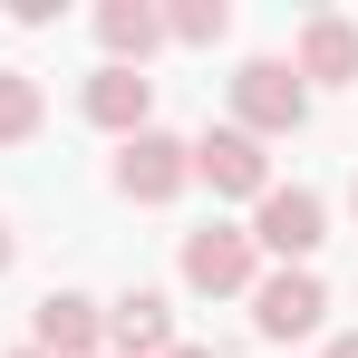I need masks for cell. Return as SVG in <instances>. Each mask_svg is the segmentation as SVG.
<instances>
[{"label":"cell","mask_w":358,"mask_h":358,"mask_svg":"<svg viewBox=\"0 0 358 358\" xmlns=\"http://www.w3.org/2000/svg\"><path fill=\"white\" fill-rule=\"evenodd\" d=\"M223 29H233L223 0H184V10H165V39H184V49H213Z\"/></svg>","instance_id":"4fadbf2b"},{"label":"cell","mask_w":358,"mask_h":358,"mask_svg":"<svg viewBox=\"0 0 358 358\" xmlns=\"http://www.w3.org/2000/svg\"><path fill=\"white\" fill-rule=\"evenodd\" d=\"M329 358H358V329H349V339H329Z\"/></svg>","instance_id":"5bb4252c"},{"label":"cell","mask_w":358,"mask_h":358,"mask_svg":"<svg viewBox=\"0 0 358 358\" xmlns=\"http://www.w3.org/2000/svg\"><path fill=\"white\" fill-rule=\"evenodd\" d=\"M310 117V87H300L291 59H242L233 68V126L242 136H291Z\"/></svg>","instance_id":"7a4b0ae2"},{"label":"cell","mask_w":358,"mask_h":358,"mask_svg":"<svg viewBox=\"0 0 358 358\" xmlns=\"http://www.w3.org/2000/svg\"><path fill=\"white\" fill-rule=\"evenodd\" d=\"M165 358H213V349H194V339H175V349H165Z\"/></svg>","instance_id":"9a60e30c"},{"label":"cell","mask_w":358,"mask_h":358,"mask_svg":"<svg viewBox=\"0 0 358 358\" xmlns=\"http://www.w3.org/2000/svg\"><path fill=\"white\" fill-rule=\"evenodd\" d=\"M78 107L107 126V136H145V117H155V78H145V68H97Z\"/></svg>","instance_id":"ba28073f"},{"label":"cell","mask_w":358,"mask_h":358,"mask_svg":"<svg viewBox=\"0 0 358 358\" xmlns=\"http://www.w3.org/2000/svg\"><path fill=\"white\" fill-rule=\"evenodd\" d=\"M349 87L358 78V20H339V10H320L310 29H300V87Z\"/></svg>","instance_id":"30bf717a"},{"label":"cell","mask_w":358,"mask_h":358,"mask_svg":"<svg viewBox=\"0 0 358 358\" xmlns=\"http://www.w3.org/2000/svg\"><path fill=\"white\" fill-rule=\"evenodd\" d=\"M349 203H358V184H349Z\"/></svg>","instance_id":"ac0fdd59"},{"label":"cell","mask_w":358,"mask_h":358,"mask_svg":"<svg viewBox=\"0 0 358 358\" xmlns=\"http://www.w3.org/2000/svg\"><path fill=\"white\" fill-rule=\"evenodd\" d=\"M39 117H49V107H39V78H29V68H0V145H29Z\"/></svg>","instance_id":"7c38bea8"},{"label":"cell","mask_w":358,"mask_h":358,"mask_svg":"<svg viewBox=\"0 0 358 358\" xmlns=\"http://www.w3.org/2000/svg\"><path fill=\"white\" fill-rule=\"evenodd\" d=\"M320 242H329V203H320L310 184H271V194L252 203V252H271L281 271H310Z\"/></svg>","instance_id":"6da1fadb"},{"label":"cell","mask_w":358,"mask_h":358,"mask_svg":"<svg viewBox=\"0 0 358 358\" xmlns=\"http://www.w3.org/2000/svg\"><path fill=\"white\" fill-rule=\"evenodd\" d=\"M184 184H194V145H184V136L145 126V136L117 145V194H126V203H175Z\"/></svg>","instance_id":"3957f363"},{"label":"cell","mask_w":358,"mask_h":358,"mask_svg":"<svg viewBox=\"0 0 358 358\" xmlns=\"http://www.w3.org/2000/svg\"><path fill=\"white\" fill-rule=\"evenodd\" d=\"M107 349L117 358H165L175 349V300L165 291H126L117 310H107Z\"/></svg>","instance_id":"9c48e42d"},{"label":"cell","mask_w":358,"mask_h":358,"mask_svg":"<svg viewBox=\"0 0 358 358\" xmlns=\"http://www.w3.org/2000/svg\"><path fill=\"white\" fill-rule=\"evenodd\" d=\"M20 358H39V349H20Z\"/></svg>","instance_id":"e0dca14e"},{"label":"cell","mask_w":358,"mask_h":358,"mask_svg":"<svg viewBox=\"0 0 358 358\" xmlns=\"http://www.w3.org/2000/svg\"><path fill=\"white\" fill-rule=\"evenodd\" d=\"M0 271H10V223H0Z\"/></svg>","instance_id":"2e32d148"},{"label":"cell","mask_w":358,"mask_h":358,"mask_svg":"<svg viewBox=\"0 0 358 358\" xmlns=\"http://www.w3.org/2000/svg\"><path fill=\"white\" fill-rule=\"evenodd\" d=\"M252 262H262V252H252V233H233V223H203V233H184V281H194V291H252Z\"/></svg>","instance_id":"52a82bcc"},{"label":"cell","mask_w":358,"mask_h":358,"mask_svg":"<svg viewBox=\"0 0 358 358\" xmlns=\"http://www.w3.org/2000/svg\"><path fill=\"white\" fill-rule=\"evenodd\" d=\"M29 349L39 358H97L107 349V310L78 300V291H49L39 310H29Z\"/></svg>","instance_id":"8992f818"},{"label":"cell","mask_w":358,"mask_h":358,"mask_svg":"<svg viewBox=\"0 0 358 358\" xmlns=\"http://www.w3.org/2000/svg\"><path fill=\"white\" fill-rule=\"evenodd\" d=\"M320 310H329L320 271H271V281H252V329H262V339H310Z\"/></svg>","instance_id":"5b68a950"},{"label":"cell","mask_w":358,"mask_h":358,"mask_svg":"<svg viewBox=\"0 0 358 358\" xmlns=\"http://www.w3.org/2000/svg\"><path fill=\"white\" fill-rule=\"evenodd\" d=\"M194 175L213 184V194H242V203H262V194H271V155H262V136H242V126H213V136L194 145Z\"/></svg>","instance_id":"277c9868"},{"label":"cell","mask_w":358,"mask_h":358,"mask_svg":"<svg viewBox=\"0 0 358 358\" xmlns=\"http://www.w3.org/2000/svg\"><path fill=\"white\" fill-rule=\"evenodd\" d=\"M97 39H107V68H145L165 49V10H145V0H107L97 10Z\"/></svg>","instance_id":"8fae6325"}]
</instances>
